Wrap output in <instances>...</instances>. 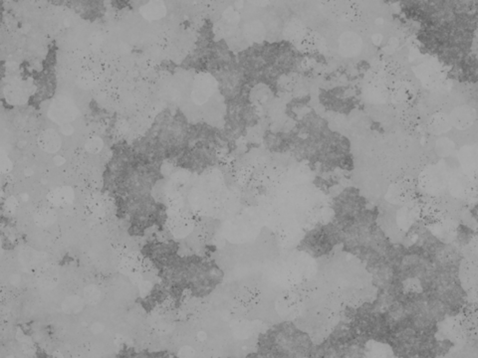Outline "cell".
Segmentation results:
<instances>
[{"label":"cell","mask_w":478,"mask_h":358,"mask_svg":"<svg viewBox=\"0 0 478 358\" xmlns=\"http://www.w3.org/2000/svg\"><path fill=\"white\" fill-rule=\"evenodd\" d=\"M84 304L85 302L83 298L77 297V296H72L64 300L62 303V309L64 312L68 315H76L83 309Z\"/></svg>","instance_id":"9"},{"label":"cell","mask_w":478,"mask_h":358,"mask_svg":"<svg viewBox=\"0 0 478 358\" xmlns=\"http://www.w3.org/2000/svg\"><path fill=\"white\" fill-rule=\"evenodd\" d=\"M213 85H214L213 80L209 75L207 74L198 75L197 79L194 82L193 101L196 104L204 103L212 94Z\"/></svg>","instance_id":"2"},{"label":"cell","mask_w":478,"mask_h":358,"mask_svg":"<svg viewBox=\"0 0 478 358\" xmlns=\"http://www.w3.org/2000/svg\"><path fill=\"white\" fill-rule=\"evenodd\" d=\"M6 206L7 208L10 209V210H13L17 206V200L14 198V197H10L7 199L6 201Z\"/></svg>","instance_id":"19"},{"label":"cell","mask_w":478,"mask_h":358,"mask_svg":"<svg viewBox=\"0 0 478 358\" xmlns=\"http://www.w3.org/2000/svg\"><path fill=\"white\" fill-rule=\"evenodd\" d=\"M103 148H104V142H103V140H102L101 138H99V137H92V138H90V139L86 142V144H85V149H86V150H87L88 152H90V153H93V154L100 152V151L103 149Z\"/></svg>","instance_id":"16"},{"label":"cell","mask_w":478,"mask_h":358,"mask_svg":"<svg viewBox=\"0 0 478 358\" xmlns=\"http://www.w3.org/2000/svg\"><path fill=\"white\" fill-rule=\"evenodd\" d=\"M92 330H93V332H95V333H100V332H102V331L104 330V326L101 325L100 323H96L95 325L93 326V328H92Z\"/></svg>","instance_id":"20"},{"label":"cell","mask_w":478,"mask_h":358,"mask_svg":"<svg viewBox=\"0 0 478 358\" xmlns=\"http://www.w3.org/2000/svg\"><path fill=\"white\" fill-rule=\"evenodd\" d=\"M192 221L186 216H177L170 222V230L177 237L183 238L189 235L192 230Z\"/></svg>","instance_id":"7"},{"label":"cell","mask_w":478,"mask_h":358,"mask_svg":"<svg viewBox=\"0 0 478 358\" xmlns=\"http://www.w3.org/2000/svg\"><path fill=\"white\" fill-rule=\"evenodd\" d=\"M54 162L56 165H62L63 163H65V158L60 156V155H56L54 158H53Z\"/></svg>","instance_id":"21"},{"label":"cell","mask_w":478,"mask_h":358,"mask_svg":"<svg viewBox=\"0 0 478 358\" xmlns=\"http://www.w3.org/2000/svg\"><path fill=\"white\" fill-rule=\"evenodd\" d=\"M57 215L53 209L43 207L39 209L34 215V222L37 226L46 228L53 225L56 222Z\"/></svg>","instance_id":"8"},{"label":"cell","mask_w":478,"mask_h":358,"mask_svg":"<svg viewBox=\"0 0 478 358\" xmlns=\"http://www.w3.org/2000/svg\"><path fill=\"white\" fill-rule=\"evenodd\" d=\"M0 162H1V163H0L1 171H2L3 173H8V172L11 171V169H12V163H11L10 159H9L5 154H3V155L1 156Z\"/></svg>","instance_id":"17"},{"label":"cell","mask_w":478,"mask_h":358,"mask_svg":"<svg viewBox=\"0 0 478 358\" xmlns=\"http://www.w3.org/2000/svg\"><path fill=\"white\" fill-rule=\"evenodd\" d=\"M37 144L39 148L48 153H55L57 152L61 146L62 141L59 133L52 129L48 128L43 130L37 139Z\"/></svg>","instance_id":"3"},{"label":"cell","mask_w":478,"mask_h":358,"mask_svg":"<svg viewBox=\"0 0 478 358\" xmlns=\"http://www.w3.org/2000/svg\"><path fill=\"white\" fill-rule=\"evenodd\" d=\"M39 285L44 289H52L58 283V271L53 265H43L37 274Z\"/></svg>","instance_id":"6"},{"label":"cell","mask_w":478,"mask_h":358,"mask_svg":"<svg viewBox=\"0 0 478 358\" xmlns=\"http://www.w3.org/2000/svg\"><path fill=\"white\" fill-rule=\"evenodd\" d=\"M85 209L90 216L94 218H102L108 213L109 201L106 196L95 193L87 198Z\"/></svg>","instance_id":"4"},{"label":"cell","mask_w":478,"mask_h":358,"mask_svg":"<svg viewBox=\"0 0 478 358\" xmlns=\"http://www.w3.org/2000/svg\"><path fill=\"white\" fill-rule=\"evenodd\" d=\"M84 298L89 304H97L101 298V293L98 287L90 285L84 290Z\"/></svg>","instance_id":"15"},{"label":"cell","mask_w":478,"mask_h":358,"mask_svg":"<svg viewBox=\"0 0 478 358\" xmlns=\"http://www.w3.org/2000/svg\"><path fill=\"white\" fill-rule=\"evenodd\" d=\"M75 198L74 190L69 186H62L51 190L47 195V200L56 207H64L73 202Z\"/></svg>","instance_id":"5"},{"label":"cell","mask_w":478,"mask_h":358,"mask_svg":"<svg viewBox=\"0 0 478 358\" xmlns=\"http://www.w3.org/2000/svg\"><path fill=\"white\" fill-rule=\"evenodd\" d=\"M5 96L7 101L12 104H22L26 101L25 91L18 86H10L5 89Z\"/></svg>","instance_id":"13"},{"label":"cell","mask_w":478,"mask_h":358,"mask_svg":"<svg viewBox=\"0 0 478 358\" xmlns=\"http://www.w3.org/2000/svg\"><path fill=\"white\" fill-rule=\"evenodd\" d=\"M22 199H23L24 201H27V200H28V196H27V194H23V195H22Z\"/></svg>","instance_id":"22"},{"label":"cell","mask_w":478,"mask_h":358,"mask_svg":"<svg viewBox=\"0 0 478 358\" xmlns=\"http://www.w3.org/2000/svg\"><path fill=\"white\" fill-rule=\"evenodd\" d=\"M21 261L23 262V264H25V265L27 266V268L36 267L37 265L40 264L41 255H40L39 253H36V252L33 251V250L24 251V252H23V256H22V258H21Z\"/></svg>","instance_id":"14"},{"label":"cell","mask_w":478,"mask_h":358,"mask_svg":"<svg viewBox=\"0 0 478 358\" xmlns=\"http://www.w3.org/2000/svg\"><path fill=\"white\" fill-rule=\"evenodd\" d=\"M77 115L78 110L73 101L64 96L56 98L48 111V117L61 125L73 121Z\"/></svg>","instance_id":"1"},{"label":"cell","mask_w":478,"mask_h":358,"mask_svg":"<svg viewBox=\"0 0 478 358\" xmlns=\"http://www.w3.org/2000/svg\"><path fill=\"white\" fill-rule=\"evenodd\" d=\"M141 265H142L141 257H139L136 254H129L123 259L122 264H121V270L124 273L133 275V274L138 273V271L141 268Z\"/></svg>","instance_id":"11"},{"label":"cell","mask_w":478,"mask_h":358,"mask_svg":"<svg viewBox=\"0 0 478 358\" xmlns=\"http://www.w3.org/2000/svg\"><path fill=\"white\" fill-rule=\"evenodd\" d=\"M61 131L65 136H71L74 132V127L71 123H65L61 125Z\"/></svg>","instance_id":"18"},{"label":"cell","mask_w":478,"mask_h":358,"mask_svg":"<svg viewBox=\"0 0 478 358\" xmlns=\"http://www.w3.org/2000/svg\"><path fill=\"white\" fill-rule=\"evenodd\" d=\"M100 82V74L96 71H85L79 75L77 83L84 89L94 88Z\"/></svg>","instance_id":"10"},{"label":"cell","mask_w":478,"mask_h":358,"mask_svg":"<svg viewBox=\"0 0 478 358\" xmlns=\"http://www.w3.org/2000/svg\"><path fill=\"white\" fill-rule=\"evenodd\" d=\"M164 7L161 3H159V2H153V3H149L147 5H145L144 7H142L141 9V12L143 14V16H145L146 18H149V19H157V18H160L163 14H164Z\"/></svg>","instance_id":"12"}]
</instances>
